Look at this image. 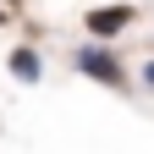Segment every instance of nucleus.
Instances as JSON below:
<instances>
[{
	"label": "nucleus",
	"mask_w": 154,
	"mask_h": 154,
	"mask_svg": "<svg viewBox=\"0 0 154 154\" xmlns=\"http://www.w3.org/2000/svg\"><path fill=\"white\" fill-rule=\"evenodd\" d=\"M72 66L83 72V77H94V83H105V88H121V83H127L121 55H116V50H105V44H83V50L72 55Z\"/></svg>",
	"instance_id": "nucleus-1"
},
{
	"label": "nucleus",
	"mask_w": 154,
	"mask_h": 154,
	"mask_svg": "<svg viewBox=\"0 0 154 154\" xmlns=\"http://www.w3.org/2000/svg\"><path fill=\"white\" fill-rule=\"evenodd\" d=\"M127 22H132V6H99V11H88V33H99V38L121 33Z\"/></svg>",
	"instance_id": "nucleus-2"
},
{
	"label": "nucleus",
	"mask_w": 154,
	"mask_h": 154,
	"mask_svg": "<svg viewBox=\"0 0 154 154\" xmlns=\"http://www.w3.org/2000/svg\"><path fill=\"white\" fill-rule=\"evenodd\" d=\"M38 72H44V66H38V55L22 44V50H11V77H17V83H38Z\"/></svg>",
	"instance_id": "nucleus-3"
},
{
	"label": "nucleus",
	"mask_w": 154,
	"mask_h": 154,
	"mask_svg": "<svg viewBox=\"0 0 154 154\" xmlns=\"http://www.w3.org/2000/svg\"><path fill=\"white\" fill-rule=\"evenodd\" d=\"M143 83H149V88H154V61H149V66H143Z\"/></svg>",
	"instance_id": "nucleus-4"
},
{
	"label": "nucleus",
	"mask_w": 154,
	"mask_h": 154,
	"mask_svg": "<svg viewBox=\"0 0 154 154\" xmlns=\"http://www.w3.org/2000/svg\"><path fill=\"white\" fill-rule=\"evenodd\" d=\"M0 22H6V11H0Z\"/></svg>",
	"instance_id": "nucleus-5"
}]
</instances>
